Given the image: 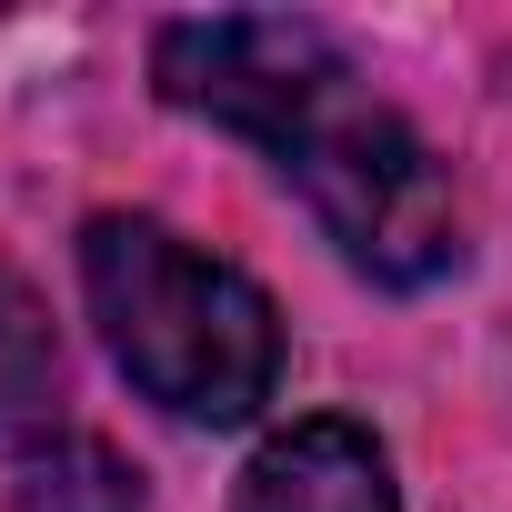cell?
Returning a JSON list of instances; mask_svg holds the SVG:
<instances>
[{
  "label": "cell",
  "instance_id": "cell-1",
  "mask_svg": "<svg viewBox=\"0 0 512 512\" xmlns=\"http://www.w3.org/2000/svg\"><path fill=\"white\" fill-rule=\"evenodd\" d=\"M151 81L171 111H201L241 141H262L272 171L342 241L352 272L422 292L462 262V211H452L432 141L392 101L362 91V71L342 61V41L322 21H282V11L171 21L151 41Z\"/></svg>",
  "mask_w": 512,
  "mask_h": 512
},
{
  "label": "cell",
  "instance_id": "cell-2",
  "mask_svg": "<svg viewBox=\"0 0 512 512\" xmlns=\"http://www.w3.org/2000/svg\"><path fill=\"white\" fill-rule=\"evenodd\" d=\"M81 292L111 342V362L181 422H251L282 382V312L272 292L191 251L171 221L101 211L81 231Z\"/></svg>",
  "mask_w": 512,
  "mask_h": 512
},
{
  "label": "cell",
  "instance_id": "cell-3",
  "mask_svg": "<svg viewBox=\"0 0 512 512\" xmlns=\"http://www.w3.org/2000/svg\"><path fill=\"white\" fill-rule=\"evenodd\" d=\"M231 512H402V492H392V462L362 422L312 412V422H292L251 452Z\"/></svg>",
  "mask_w": 512,
  "mask_h": 512
},
{
  "label": "cell",
  "instance_id": "cell-4",
  "mask_svg": "<svg viewBox=\"0 0 512 512\" xmlns=\"http://www.w3.org/2000/svg\"><path fill=\"white\" fill-rule=\"evenodd\" d=\"M11 512H141V472L91 442V432H61L41 442L21 472H11Z\"/></svg>",
  "mask_w": 512,
  "mask_h": 512
},
{
  "label": "cell",
  "instance_id": "cell-5",
  "mask_svg": "<svg viewBox=\"0 0 512 512\" xmlns=\"http://www.w3.org/2000/svg\"><path fill=\"white\" fill-rule=\"evenodd\" d=\"M51 392H61V332L31 282L0 272V432L51 422Z\"/></svg>",
  "mask_w": 512,
  "mask_h": 512
}]
</instances>
